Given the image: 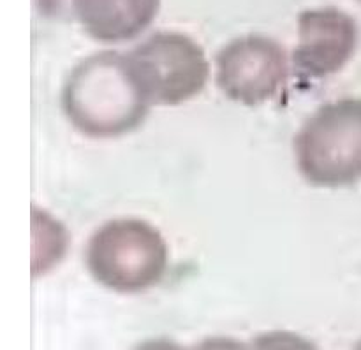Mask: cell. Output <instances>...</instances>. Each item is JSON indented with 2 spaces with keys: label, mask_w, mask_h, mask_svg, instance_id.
I'll return each instance as SVG.
<instances>
[{
  "label": "cell",
  "mask_w": 361,
  "mask_h": 350,
  "mask_svg": "<svg viewBox=\"0 0 361 350\" xmlns=\"http://www.w3.org/2000/svg\"><path fill=\"white\" fill-rule=\"evenodd\" d=\"M217 85L231 101L257 106L277 97L288 81L284 48L264 35L238 37L217 55Z\"/></svg>",
  "instance_id": "obj_5"
},
{
  "label": "cell",
  "mask_w": 361,
  "mask_h": 350,
  "mask_svg": "<svg viewBox=\"0 0 361 350\" xmlns=\"http://www.w3.org/2000/svg\"><path fill=\"white\" fill-rule=\"evenodd\" d=\"M87 266L104 287L134 294L162 280L168 246L161 232L140 218H118L99 227L87 249Z\"/></svg>",
  "instance_id": "obj_3"
},
{
  "label": "cell",
  "mask_w": 361,
  "mask_h": 350,
  "mask_svg": "<svg viewBox=\"0 0 361 350\" xmlns=\"http://www.w3.org/2000/svg\"><path fill=\"white\" fill-rule=\"evenodd\" d=\"M295 157L309 183L324 189L361 182V99L321 106L295 137Z\"/></svg>",
  "instance_id": "obj_2"
},
{
  "label": "cell",
  "mask_w": 361,
  "mask_h": 350,
  "mask_svg": "<svg viewBox=\"0 0 361 350\" xmlns=\"http://www.w3.org/2000/svg\"><path fill=\"white\" fill-rule=\"evenodd\" d=\"M49 20L78 23L101 42L130 41L150 27L161 0H35Z\"/></svg>",
  "instance_id": "obj_7"
},
{
  "label": "cell",
  "mask_w": 361,
  "mask_h": 350,
  "mask_svg": "<svg viewBox=\"0 0 361 350\" xmlns=\"http://www.w3.org/2000/svg\"><path fill=\"white\" fill-rule=\"evenodd\" d=\"M358 25L337 7L307 9L298 16V46L293 53L296 77L323 80L348 65L358 48Z\"/></svg>",
  "instance_id": "obj_6"
},
{
  "label": "cell",
  "mask_w": 361,
  "mask_h": 350,
  "mask_svg": "<svg viewBox=\"0 0 361 350\" xmlns=\"http://www.w3.org/2000/svg\"><path fill=\"white\" fill-rule=\"evenodd\" d=\"M62 106L74 129L99 139L130 132L150 109L126 53L116 51L97 53L74 67L63 87Z\"/></svg>",
  "instance_id": "obj_1"
},
{
  "label": "cell",
  "mask_w": 361,
  "mask_h": 350,
  "mask_svg": "<svg viewBox=\"0 0 361 350\" xmlns=\"http://www.w3.org/2000/svg\"><path fill=\"white\" fill-rule=\"evenodd\" d=\"M126 56L150 106L182 104L196 97L210 76L203 48L180 32H157Z\"/></svg>",
  "instance_id": "obj_4"
},
{
  "label": "cell",
  "mask_w": 361,
  "mask_h": 350,
  "mask_svg": "<svg viewBox=\"0 0 361 350\" xmlns=\"http://www.w3.org/2000/svg\"><path fill=\"white\" fill-rule=\"evenodd\" d=\"M360 2H361V0H360Z\"/></svg>",
  "instance_id": "obj_8"
}]
</instances>
